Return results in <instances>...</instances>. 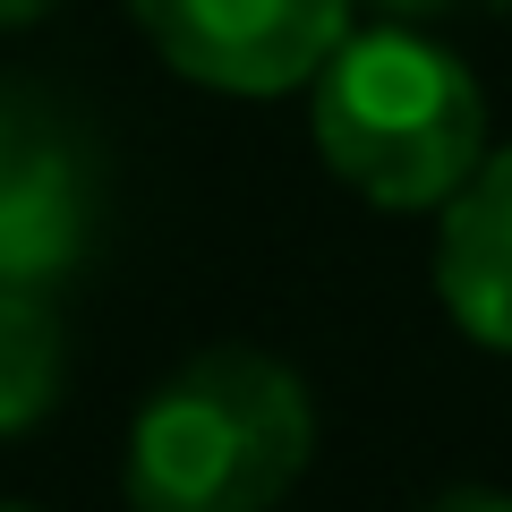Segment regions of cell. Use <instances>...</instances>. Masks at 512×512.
I'll use <instances>...</instances> for the list:
<instances>
[{"instance_id": "cell-9", "label": "cell", "mask_w": 512, "mask_h": 512, "mask_svg": "<svg viewBox=\"0 0 512 512\" xmlns=\"http://www.w3.org/2000/svg\"><path fill=\"white\" fill-rule=\"evenodd\" d=\"M376 9H393V18H444V9H470V0H376Z\"/></svg>"}, {"instance_id": "cell-8", "label": "cell", "mask_w": 512, "mask_h": 512, "mask_svg": "<svg viewBox=\"0 0 512 512\" xmlns=\"http://www.w3.org/2000/svg\"><path fill=\"white\" fill-rule=\"evenodd\" d=\"M419 512H512V487H444Z\"/></svg>"}, {"instance_id": "cell-6", "label": "cell", "mask_w": 512, "mask_h": 512, "mask_svg": "<svg viewBox=\"0 0 512 512\" xmlns=\"http://www.w3.org/2000/svg\"><path fill=\"white\" fill-rule=\"evenodd\" d=\"M60 376H69V325H60V291H26L0 282V436L52 419Z\"/></svg>"}, {"instance_id": "cell-2", "label": "cell", "mask_w": 512, "mask_h": 512, "mask_svg": "<svg viewBox=\"0 0 512 512\" xmlns=\"http://www.w3.org/2000/svg\"><path fill=\"white\" fill-rule=\"evenodd\" d=\"M308 128L325 171L384 214H436L487 154V86L419 26H367L308 77Z\"/></svg>"}, {"instance_id": "cell-7", "label": "cell", "mask_w": 512, "mask_h": 512, "mask_svg": "<svg viewBox=\"0 0 512 512\" xmlns=\"http://www.w3.org/2000/svg\"><path fill=\"white\" fill-rule=\"evenodd\" d=\"M52 137H60V120L35 103V94H26V86H0V188L18 180V171L35 163Z\"/></svg>"}, {"instance_id": "cell-3", "label": "cell", "mask_w": 512, "mask_h": 512, "mask_svg": "<svg viewBox=\"0 0 512 512\" xmlns=\"http://www.w3.org/2000/svg\"><path fill=\"white\" fill-rule=\"evenodd\" d=\"M163 69L214 94H291L350 35V0H128Z\"/></svg>"}, {"instance_id": "cell-1", "label": "cell", "mask_w": 512, "mask_h": 512, "mask_svg": "<svg viewBox=\"0 0 512 512\" xmlns=\"http://www.w3.org/2000/svg\"><path fill=\"white\" fill-rule=\"evenodd\" d=\"M316 461V402L299 367L248 342L180 359L128 419V512H274Z\"/></svg>"}, {"instance_id": "cell-11", "label": "cell", "mask_w": 512, "mask_h": 512, "mask_svg": "<svg viewBox=\"0 0 512 512\" xmlns=\"http://www.w3.org/2000/svg\"><path fill=\"white\" fill-rule=\"evenodd\" d=\"M470 9H512V0H470Z\"/></svg>"}, {"instance_id": "cell-10", "label": "cell", "mask_w": 512, "mask_h": 512, "mask_svg": "<svg viewBox=\"0 0 512 512\" xmlns=\"http://www.w3.org/2000/svg\"><path fill=\"white\" fill-rule=\"evenodd\" d=\"M60 0H0V35H9V26H35V18H52Z\"/></svg>"}, {"instance_id": "cell-4", "label": "cell", "mask_w": 512, "mask_h": 512, "mask_svg": "<svg viewBox=\"0 0 512 512\" xmlns=\"http://www.w3.org/2000/svg\"><path fill=\"white\" fill-rule=\"evenodd\" d=\"M436 299L478 350H512V146L436 205Z\"/></svg>"}, {"instance_id": "cell-12", "label": "cell", "mask_w": 512, "mask_h": 512, "mask_svg": "<svg viewBox=\"0 0 512 512\" xmlns=\"http://www.w3.org/2000/svg\"><path fill=\"white\" fill-rule=\"evenodd\" d=\"M0 512H35V504H0Z\"/></svg>"}, {"instance_id": "cell-5", "label": "cell", "mask_w": 512, "mask_h": 512, "mask_svg": "<svg viewBox=\"0 0 512 512\" xmlns=\"http://www.w3.org/2000/svg\"><path fill=\"white\" fill-rule=\"evenodd\" d=\"M94 214H103L94 163H86V146H77L69 128H60L52 146L0 188V282L60 291L94 248Z\"/></svg>"}]
</instances>
